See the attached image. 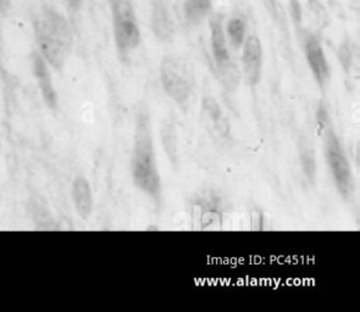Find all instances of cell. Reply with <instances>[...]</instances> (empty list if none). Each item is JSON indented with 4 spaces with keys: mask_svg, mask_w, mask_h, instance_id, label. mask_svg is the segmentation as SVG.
Masks as SVG:
<instances>
[{
    "mask_svg": "<svg viewBox=\"0 0 360 312\" xmlns=\"http://www.w3.org/2000/svg\"><path fill=\"white\" fill-rule=\"evenodd\" d=\"M131 177L138 191L155 204L162 202V178L154 148L151 114L144 103L135 110V135L131 153Z\"/></svg>",
    "mask_w": 360,
    "mask_h": 312,
    "instance_id": "obj_1",
    "label": "cell"
},
{
    "mask_svg": "<svg viewBox=\"0 0 360 312\" xmlns=\"http://www.w3.org/2000/svg\"><path fill=\"white\" fill-rule=\"evenodd\" d=\"M37 52L50 68L61 71L73 50V37L66 17L53 8H43L33 20Z\"/></svg>",
    "mask_w": 360,
    "mask_h": 312,
    "instance_id": "obj_2",
    "label": "cell"
},
{
    "mask_svg": "<svg viewBox=\"0 0 360 312\" xmlns=\"http://www.w3.org/2000/svg\"><path fill=\"white\" fill-rule=\"evenodd\" d=\"M113 30L121 60L129 59L141 44V31L131 0H113Z\"/></svg>",
    "mask_w": 360,
    "mask_h": 312,
    "instance_id": "obj_3",
    "label": "cell"
},
{
    "mask_svg": "<svg viewBox=\"0 0 360 312\" xmlns=\"http://www.w3.org/2000/svg\"><path fill=\"white\" fill-rule=\"evenodd\" d=\"M160 82L167 97L181 109H186L194 88L193 75L187 65L178 57H164L160 64Z\"/></svg>",
    "mask_w": 360,
    "mask_h": 312,
    "instance_id": "obj_4",
    "label": "cell"
},
{
    "mask_svg": "<svg viewBox=\"0 0 360 312\" xmlns=\"http://www.w3.org/2000/svg\"><path fill=\"white\" fill-rule=\"evenodd\" d=\"M324 139L325 155L336 188L343 198H350L353 192V173L345 149L341 144L339 137L331 128H325Z\"/></svg>",
    "mask_w": 360,
    "mask_h": 312,
    "instance_id": "obj_5",
    "label": "cell"
},
{
    "mask_svg": "<svg viewBox=\"0 0 360 312\" xmlns=\"http://www.w3.org/2000/svg\"><path fill=\"white\" fill-rule=\"evenodd\" d=\"M225 205L222 197L214 191L197 194L189 205L194 228L208 231L221 227L226 213Z\"/></svg>",
    "mask_w": 360,
    "mask_h": 312,
    "instance_id": "obj_6",
    "label": "cell"
},
{
    "mask_svg": "<svg viewBox=\"0 0 360 312\" xmlns=\"http://www.w3.org/2000/svg\"><path fill=\"white\" fill-rule=\"evenodd\" d=\"M31 71L44 104L48 109L55 111L58 109L59 98L58 92L53 82L50 66L37 50L32 52Z\"/></svg>",
    "mask_w": 360,
    "mask_h": 312,
    "instance_id": "obj_7",
    "label": "cell"
},
{
    "mask_svg": "<svg viewBox=\"0 0 360 312\" xmlns=\"http://www.w3.org/2000/svg\"><path fill=\"white\" fill-rule=\"evenodd\" d=\"M243 72L245 82L251 87H256L260 82L263 71V47L260 39L256 36H249L243 43Z\"/></svg>",
    "mask_w": 360,
    "mask_h": 312,
    "instance_id": "obj_8",
    "label": "cell"
},
{
    "mask_svg": "<svg viewBox=\"0 0 360 312\" xmlns=\"http://www.w3.org/2000/svg\"><path fill=\"white\" fill-rule=\"evenodd\" d=\"M304 50H305V57L309 68L313 73L316 84L320 88L324 89L330 81V65L318 38L307 36L304 42Z\"/></svg>",
    "mask_w": 360,
    "mask_h": 312,
    "instance_id": "obj_9",
    "label": "cell"
},
{
    "mask_svg": "<svg viewBox=\"0 0 360 312\" xmlns=\"http://www.w3.org/2000/svg\"><path fill=\"white\" fill-rule=\"evenodd\" d=\"M70 194L73 208L79 219L84 221L91 219L94 211V198L88 179L84 176H76L71 183Z\"/></svg>",
    "mask_w": 360,
    "mask_h": 312,
    "instance_id": "obj_10",
    "label": "cell"
},
{
    "mask_svg": "<svg viewBox=\"0 0 360 312\" xmlns=\"http://www.w3.org/2000/svg\"><path fill=\"white\" fill-rule=\"evenodd\" d=\"M210 41H211L213 57H214L215 66L218 72L235 65L231 61L227 38L222 26V19L220 16H215L210 21Z\"/></svg>",
    "mask_w": 360,
    "mask_h": 312,
    "instance_id": "obj_11",
    "label": "cell"
},
{
    "mask_svg": "<svg viewBox=\"0 0 360 312\" xmlns=\"http://www.w3.org/2000/svg\"><path fill=\"white\" fill-rule=\"evenodd\" d=\"M151 30L158 39L162 42L173 38V19L162 0H154L151 11Z\"/></svg>",
    "mask_w": 360,
    "mask_h": 312,
    "instance_id": "obj_12",
    "label": "cell"
},
{
    "mask_svg": "<svg viewBox=\"0 0 360 312\" xmlns=\"http://www.w3.org/2000/svg\"><path fill=\"white\" fill-rule=\"evenodd\" d=\"M28 213L31 217L32 222L37 229L48 231L54 228V217H53L50 210L48 208L47 203L41 197H32L28 200Z\"/></svg>",
    "mask_w": 360,
    "mask_h": 312,
    "instance_id": "obj_13",
    "label": "cell"
},
{
    "mask_svg": "<svg viewBox=\"0 0 360 312\" xmlns=\"http://www.w3.org/2000/svg\"><path fill=\"white\" fill-rule=\"evenodd\" d=\"M160 141L169 162H171V165L176 168L180 164V156H178V135L173 120H167L164 122L160 130Z\"/></svg>",
    "mask_w": 360,
    "mask_h": 312,
    "instance_id": "obj_14",
    "label": "cell"
},
{
    "mask_svg": "<svg viewBox=\"0 0 360 312\" xmlns=\"http://www.w3.org/2000/svg\"><path fill=\"white\" fill-rule=\"evenodd\" d=\"M203 111L205 117L211 122V125L214 126L215 130L219 132L220 135L226 137L227 130H229V125L225 120L222 110L220 108L219 103L211 98V97H207L203 100Z\"/></svg>",
    "mask_w": 360,
    "mask_h": 312,
    "instance_id": "obj_15",
    "label": "cell"
},
{
    "mask_svg": "<svg viewBox=\"0 0 360 312\" xmlns=\"http://www.w3.org/2000/svg\"><path fill=\"white\" fill-rule=\"evenodd\" d=\"M211 0H184V14L189 23L199 25L209 14Z\"/></svg>",
    "mask_w": 360,
    "mask_h": 312,
    "instance_id": "obj_16",
    "label": "cell"
},
{
    "mask_svg": "<svg viewBox=\"0 0 360 312\" xmlns=\"http://www.w3.org/2000/svg\"><path fill=\"white\" fill-rule=\"evenodd\" d=\"M226 36L229 37L231 46L238 49L243 46L245 41V23L240 17H234L227 22L226 26Z\"/></svg>",
    "mask_w": 360,
    "mask_h": 312,
    "instance_id": "obj_17",
    "label": "cell"
},
{
    "mask_svg": "<svg viewBox=\"0 0 360 312\" xmlns=\"http://www.w3.org/2000/svg\"><path fill=\"white\" fill-rule=\"evenodd\" d=\"M352 49H350V43L345 42L339 49V63L342 65V68L345 72L350 71V65H352Z\"/></svg>",
    "mask_w": 360,
    "mask_h": 312,
    "instance_id": "obj_18",
    "label": "cell"
},
{
    "mask_svg": "<svg viewBox=\"0 0 360 312\" xmlns=\"http://www.w3.org/2000/svg\"><path fill=\"white\" fill-rule=\"evenodd\" d=\"M302 164L307 177L313 179V178L315 177V170H316V168H315V162H314L313 154L309 151V149L302 151Z\"/></svg>",
    "mask_w": 360,
    "mask_h": 312,
    "instance_id": "obj_19",
    "label": "cell"
},
{
    "mask_svg": "<svg viewBox=\"0 0 360 312\" xmlns=\"http://www.w3.org/2000/svg\"><path fill=\"white\" fill-rule=\"evenodd\" d=\"M252 229L254 231H261L264 228V215L259 208L253 210L251 213Z\"/></svg>",
    "mask_w": 360,
    "mask_h": 312,
    "instance_id": "obj_20",
    "label": "cell"
},
{
    "mask_svg": "<svg viewBox=\"0 0 360 312\" xmlns=\"http://www.w3.org/2000/svg\"><path fill=\"white\" fill-rule=\"evenodd\" d=\"M82 1H84V0H66L68 8L73 11L79 10L81 6H82Z\"/></svg>",
    "mask_w": 360,
    "mask_h": 312,
    "instance_id": "obj_21",
    "label": "cell"
},
{
    "mask_svg": "<svg viewBox=\"0 0 360 312\" xmlns=\"http://www.w3.org/2000/svg\"><path fill=\"white\" fill-rule=\"evenodd\" d=\"M10 6V0H0V12L6 14Z\"/></svg>",
    "mask_w": 360,
    "mask_h": 312,
    "instance_id": "obj_22",
    "label": "cell"
},
{
    "mask_svg": "<svg viewBox=\"0 0 360 312\" xmlns=\"http://www.w3.org/2000/svg\"><path fill=\"white\" fill-rule=\"evenodd\" d=\"M291 4H292L293 9L296 8L298 10H301V9H299V3H298V0H291ZM293 14H294L293 16L299 20V17H301V11H298V12L297 11H294Z\"/></svg>",
    "mask_w": 360,
    "mask_h": 312,
    "instance_id": "obj_23",
    "label": "cell"
}]
</instances>
